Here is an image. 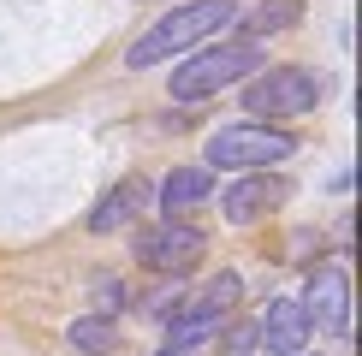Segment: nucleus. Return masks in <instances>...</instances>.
Here are the masks:
<instances>
[{
	"instance_id": "obj_6",
	"label": "nucleus",
	"mask_w": 362,
	"mask_h": 356,
	"mask_svg": "<svg viewBox=\"0 0 362 356\" xmlns=\"http://www.w3.org/2000/svg\"><path fill=\"white\" fill-rule=\"evenodd\" d=\"M297 303L309 315V333L351 338V279H344V267H315Z\"/></svg>"
},
{
	"instance_id": "obj_2",
	"label": "nucleus",
	"mask_w": 362,
	"mask_h": 356,
	"mask_svg": "<svg viewBox=\"0 0 362 356\" xmlns=\"http://www.w3.org/2000/svg\"><path fill=\"white\" fill-rule=\"evenodd\" d=\"M297 143L303 137H291L285 125H262V119H238V125H220L214 137H208L202 148V167L208 172H274L279 160H291L297 155Z\"/></svg>"
},
{
	"instance_id": "obj_15",
	"label": "nucleus",
	"mask_w": 362,
	"mask_h": 356,
	"mask_svg": "<svg viewBox=\"0 0 362 356\" xmlns=\"http://www.w3.org/2000/svg\"><path fill=\"white\" fill-rule=\"evenodd\" d=\"M155 356H202V350H167V345H160V350H155Z\"/></svg>"
},
{
	"instance_id": "obj_13",
	"label": "nucleus",
	"mask_w": 362,
	"mask_h": 356,
	"mask_svg": "<svg viewBox=\"0 0 362 356\" xmlns=\"http://www.w3.org/2000/svg\"><path fill=\"white\" fill-rule=\"evenodd\" d=\"M220 345L232 350V356H255V321H232L220 333Z\"/></svg>"
},
{
	"instance_id": "obj_11",
	"label": "nucleus",
	"mask_w": 362,
	"mask_h": 356,
	"mask_svg": "<svg viewBox=\"0 0 362 356\" xmlns=\"http://www.w3.org/2000/svg\"><path fill=\"white\" fill-rule=\"evenodd\" d=\"M244 24V42H262V36H279V30L303 24V0H262L255 12H238Z\"/></svg>"
},
{
	"instance_id": "obj_1",
	"label": "nucleus",
	"mask_w": 362,
	"mask_h": 356,
	"mask_svg": "<svg viewBox=\"0 0 362 356\" xmlns=\"http://www.w3.org/2000/svg\"><path fill=\"white\" fill-rule=\"evenodd\" d=\"M232 24H238V0H185V6H173L160 24H148L143 36L131 42L125 66L131 71H148V66H160V59L185 54V48H196V42L232 30Z\"/></svg>"
},
{
	"instance_id": "obj_10",
	"label": "nucleus",
	"mask_w": 362,
	"mask_h": 356,
	"mask_svg": "<svg viewBox=\"0 0 362 356\" xmlns=\"http://www.w3.org/2000/svg\"><path fill=\"white\" fill-rule=\"evenodd\" d=\"M208 196H214V172H208V167H173L167 178H160V190H155V202L167 208V220L202 208Z\"/></svg>"
},
{
	"instance_id": "obj_5",
	"label": "nucleus",
	"mask_w": 362,
	"mask_h": 356,
	"mask_svg": "<svg viewBox=\"0 0 362 356\" xmlns=\"http://www.w3.org/2000/svg\"><path fill=\"white\" fill-rule=\"evenodd\" d=\"M131 249H137V261L148 267V273L185 279L190 267L208 256V232L190 226V220H160V226H143L137 237H131Z\"/></svg>"
},
{
	"instance_id": "obj_7",
	"label": "nucleus",
	"mask_w": 362,
	"mask_h": 356,
	"mask_svg": "<svg viewBox=\"0 0 362 356\" xmlns=\"http://www.w3.org/2000/svg\"><path fill=\"white\" fill-rule=\"evenodd\" d=\"M285 196H291V184H285L279 172H244L238 184L220 190V214L232 220V226H255V220H267Z\"/></svg>"
},
{
	"instance_id": "obj_8",
	"label": "nucleus",
	"mask_w": 362,
	"mask_h": 356,
	"mask_svg": "<svg viewBox=\"0 0 362 356\" xmlns=\"http://www.w3.org/2000/svg\"><path fill=\"white\" fill-rule=\"evenodd\" d=\"M309 345V315L297 297H274V303L262 309V321H255V350L267 356H303Z\"/></svg>"
},
{
	"instance_id": "obj_9",
	"label": "nucleus",
	"mask_w": 362,
	"mask_h": 356,
	"mask_svg": "<svg viewBox=\"0 0 362 356\" xmlns=\"http://www.w3.org/2000/svg\"><path fill=\"white\" fill-rule=\"evenodd\" d=\"M148 202H155V190H148L143 178H125V184H113L107 196L89 208V232H101V237H107V232H119V226H137Z\"/></svg>"
},
{
	"instance_id": "obj_3",
	"label": "nucleus",
	"mask_w": 362,
	"mask_h": 356,
	"mask_svg": "<svg viewBox=\"0 0 362 356\" xmlns=\"http://www.w3.org/2000/svg\"><path fill=\"white\" fill-rule=\"evenodd\" d=\"M267 66V48H255V42H220V48H196L185 66H173V101H208L220 95L226 83L238 78H255V71Z\"/></svg>"
},
{
	"instance_id": "obj_16",
	"label": "nucleus",
	"mask_w": 362,
	"mask_h": 356,
	"mask_svg": "<svg viewBox=\"0 0 362 356\" xmlns=\"http://www.w3.org/2000/svg\"><path fill=\"white\" fill-rule=\"evenodd\" d=\"M303 356H309V350H303Z\"/></svg>"
},
{
	"instance_id": "obj_4",
	"label": "nucleus",
	"mask_w": 362,
	"mask_h": 356,
	"mask_svg": "<svg viewBox=\"0 0 362 356\" xmlns=\"http://www.w3.org/2000/svg\"><path fill=\"white\" fill-rule=\"evenodd\" d=\"M321 95H327V78L309 71V66H262L244 83V107L262 125H279V119H297V113L321 107Z\"/></svg>"
},
{
	"instance_id": "obj_14",
	"label": "nucleus",
	"mask_w": 362,
	"mask_h": 356,
	"mask_svg": "<svg viewBox=\"0 0 362 356\" xmlns=\"http://www.w3.org/2000/svg\"><path fill=\"white\" fill-rule=\"evenodd\" d=\"M125 303H131V297H125V285H119V279H101V285H95V309H101V315H119Z\"/></svg>"
},
{
	"instance_id": "obj_12",
	"label": "nucleus",
	"mask_w": 362,
	"mask_h": 356,
	"mask_svg": "<svg viewBox=\"0 0 362 356\" xmlns=\"http://www.w3.org/2000/svg\"><path fill=\"white\" fill-rule=\"evenodd\" d=\"M66 338H71V350H83V356H113L119 350V321L113 315H78L66 326Z\"/></svg>"
}]
</instances>
